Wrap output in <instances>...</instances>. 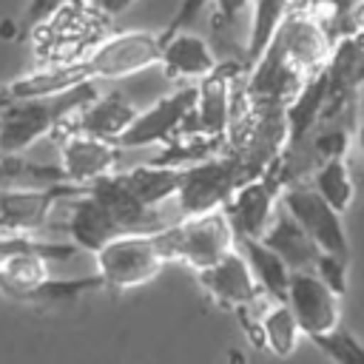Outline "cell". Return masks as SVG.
Returning <instances> with one entry per match:
<instances>
[{
	"instance_id": "cell-1",
	"label": "cell",
	"mask_w": 364,
	"mask_h": 364,
	"mask_svg": "<svg viewBox=\"0 0 364 364\" xmlns=\"http://www.w3.org/2000/svg\"><path fill=\"white\" fill-rule=\"evenodd\" d=\"M94 97L97 85L85 82L51 97L6 100L0 111V154H23L40 136H51Z\"/></svg>"
},
{
	"instance_id": "cell-31",
	"label": "cell",
	"mask_w": 364,
	"mask_h": 364,
	"mask_svg": "<svg viewBox=\"0 0 364 364\" xmlns=\"http://www.w3.org/2000/svg\"><path fill=\"white\" fill-rule=\"evenodd\" d=\"M364 0H313V11L333 28V23H341L350 17V11Z\"/></svg>"
},
{
	"instance_id": "cell-8",
	"label": "cell",
	"mask_w": 364,
	"mask_h": 364,
	"mask_svg": "<svg viewBox=\"0 0 364 364\" xmlns=\"http://www.w3.org/2000/svg\"><path fill=\"white\" fill-rule=\"evenodd\" d=\"M196 94H199V85H185L179 91H171L168 97L156 100L151 108L139 111L136 119L128 125V131L117 139V148H142V145H154V142H162V145H176L182 131H185V122L196 105Z\"/></svg>"
},
{
	"instance_id": "cell-21",
	"label": "cell",
	"mask_w": 364,
	"mask_h": 364,
	"mask_svg": "<svg viewBox=\"0 0 364 364\" xmlns=\"http://www.w3.org/2000/svg\"><path fill=\"white\" fill-rule=\"evenodd\" d=\"M236 250L247 262L256 284L262 293H267L273 301L287 299V287L293 279V270L262 242V239H236Z\"/></svg>"
},
{
	"instance_id": "cell-28",
	"label": "cell",
	"mask_w": 364,
	"mask_h": 364,
	"mask_svg": "<svg viewBox=\"0 0 364 364\" xmlns=\"http://www.w3.org/2000/svg\"><path fill=\"white\" fill-rule=\"evenodd\" d=\"M333 364H364V341H358L350 330L338 327L327 336L310 338Z\"/></svg>"
},
{
	"instance_id": "cell-29",
	"label": "cell",
	"mask_w": 364,
	"mask_h": 364,
	"mask_svg": "<svg viewBox=\"0 0 364 364\" xmlns=\"http://www.w3.org/2000/svg\"><path fill=\"white\" fill-rule=\"evenodd\" d=\"M350 259H344V256H333V253H321L318 256V262H316V267H313V273L341 299L344 293H347V284H350Z\"/></svg>"
},
{
	"instance_id": "cell-24",
	"label": "cell",
	"mask_w": 364,
	"mask_h": 364,
	"mask_svg": "<svg viewBox=\"0 0 364 364\" xmlns=\"http://www.w3.org/2000/svg\"><path fill=\"white\" fill-rule=\"evenodd\" d=\"M310 185H313L316 193H318L327 205H333L338 213H344V210L353 205L355 185H353V173H350V165H347L344 156L324 159V162L313 171Z\"/></svg>"
},
{
	"instance_id": "cell-33",
	"label": "cell",
	"mask_w": 364,
	"mask_h": 364,
	"mask_svg": "<svg viewBox=\"0 0 364 364\" xmlns=\"http://www.w3.org/2000/svg\"><path fill=\"white\" fill-rule=\"evenodd\" d=\"M65 3H71V0H31L28 3V9H26V26H31V28H37L43 20H48L57 9H63Z\"/></svg>"
},
{
	"instance_id": "cell-9",
	"label": "cell",
	"mask_w": 364,
	"mask_h": 364,
	"mask_svg": "<svg viewBox=\"0 0 364 364\" xmlns=\"http://www.w3.org/2000/svg\"><path fill=\"white\" fill-rule=\"evenodd\" d=\"M159 37L148 31H122L105 37L82 60L91 80H119L159 63Z\"/></svg>"
},
{
	"instance_id": "cell-7",
	"label": "cell",
	"mask_w": 364,
	"mask_h": 364,
	"mask_svg": "<svg viewBox=\"0 0 364 364\" xmlns=\"http://www.w3.org/2000/svg\"><path fill=\"white\" fill-rule=\"evenodd\" d=\"M279 205L304 228V233L318 245L321 253L350 259V239H347L344 219H341L344 213L327 205L310 182H293L282 188Z\"/></svg>"
},
{
	"instance_id": "cell-25",
	"label": "cell",
	"mask_w": 364,
	"mask_h": 364,
	"mask_svg": "<svg viewBox=\"0 0 364 364\" xmlns=\"http://www.w3.org/2000/svg\"><path fill=\"white\" fill-rule=\"evenodd\" d=\"M48 273V259L40 253H20L14 259H9L0 267V290L9 299L23 301L28 290H34L40 282H46Z\"/></svg>"
},
{
	"instance_id": "cell-32",
	"label": "cell",
	"mask_w": 364,
	"mask_h": 364,
	"mask_svg": "<svg viewBox=\"0 0 364 364\" xmlns=\"http://www.w3.org/2000/svg\"><path fill=\"white\" fill-rule=\"evenodd\" d=\"M210 6H213V20H216L213 26L222 28V26H233L236 17L253 6V0H210Z\"/></svg>"
},
{
	"instance_id": "cell-13",
	"label": "cell",
	"mask_w": 364,
	"mask_h": 364,
	"mask_svg": "<svg viewBox=\"0 0 364 364\" xmlns=\"http://www.w3.org/2000/svg\"><path fill=\"white\" fill-rule=\"evenodd\" d=\"M60 139V168L65 182L88 188L91 182L114 173L119 148L105 139H94L85 134H57Z\"/></svg>"
},
{
	"instance_id": "cell-5",
	"label": "cell",
	"mask_w": 364,
	"mask_h": 364,
	"mask_svg": "<svg viewBox=\"0 0 364 364\" xmlns=\"http://www.w3.org/2000/svg\"><path fill=\"white\" fill-rule=\"evenodd\" d=\"M94 256H97V276L111 290H131L148 284L168 264L156 245V233L119 236Z\"/></svg>"
},
{
	"instance_id": "cell-15",
	"label": "cell",
	"mask_w": 364,
	"mask_h": 364,
	"mask_svg": "<svg viewBox=\"0 0 364 364\" xmlns=\"http://www.w3.org/2000/svg\"><path fill=\"white\" fill-rule=\"evenodd\" d=\"M136 114L139 111L122 94H97L88 105H82L51 136H57V134H85V136L105 139V142L117 145V139L128 131V125L136 119Z\"/></svg>"
},
{
	"instance_id": "cell-11",
	"label": "cell",
	"mask_w": 364,
	"mask_h": 364,
	"mask_svg": "<svg viewBox=\"0 0 364 364\" xmlns=\"http://www.w3.org/2000/svg\"><path fill=\"white\" fill-rule=\"evenodd\" d=\"M279 196H282V182L276 168L259 179L245 182L222 208L236 239H262L279 210Z\"/></svg>"
},
{
	"instance_id": "cell-3",
	"label": "cell",
	"mask_w": 364,
	"mask_h": 364,
	"mask_svg": "<svg viewBox=\"0 0 364 364\" xmlns=\"http://www.w3.org/2000/svg\"><path fill=\"white\" fill-rule=\"evenodd\" d=\"M245 182H250V176L239 156H233L230 151L222 156H208L193 165H185L176 205L185 216L222 210Z\"/></svg>"
},
{
	"instance_id": "cell-6",
	"label": "cell",
	"mask_w": 364,
	"mask_h": 364,
	"mask_svg": "<svg viewBox=\"0 0 364 364\" xmlns=\"http://www.w3.org/2000/svg\"><path fill=\"white\" fill-rule=\"evenodd\" d=\"M273 43L279 46L282 57L304 77V80H313L318 77L327 63H330V54H333V46H336V31L310 9H301V11H293L276 31Z\"/></svg>"
},
{
	"instance_id": "cell-17",
	"label": "cell",
	"mask_w": 364,
	"mask_h": 364,
	"mask_svg": "<svg viewBox=\"0 0 364 364\" xmlns=\"http://www.w3.org/2000/svg\"><path fill=\"white\" fill-rule=\"evenodd\" d=\"M65 230L71 236V245H77L80 250H91V253H100L108 242H114V239L122 236V230L117 228V222L111 219V213L88 191L82 196L71 199Z\"/></svg>"
},
{
	"instance_id": "cell-26",
	"label": "cell",
	"mask_w": 364,
	"mask_h": 364,
	"mask_svg": "<svg viewBox=\"0 0 364 364\" xmlns=\"http://www.w3.org/2000/svg\"><path fill=\"white\" fill-rule=\"evenodd\" d=\"M102 279L94 276H77V279H54L48 276L46 282H40L34 290L26 293L23 301H43V304H57V301H74L82 296H91L94 290H102Z\"/></svg>"
},
{
	"instance_id": "cell-10",
	"label": "cell",
	"mask_w": 364,
	"mask_h": 364,
	"mask_svg": "<svg viewBox=\"0 0 364 364\" xmlns=\"http://www.w3.org/2000/svg\"><path fill=\"white\" fill-rule=\"evenodd\" d=\"M199 287L228 313H233L239 321L253 316V307L259 304V284L247 267V262L242 259L239 250L228 253L222 262L205 267L196 273Z\"/></svg>"
},
{
	"instance_id": "cell-14",
	"label": "cell",
	"mask_w": 364,
	"mask_h": 364,
	"mask_svg": "<svg viewBox=\"0 0 364 364\" xmlns=\"http://www.w3.org/2000/svg\"><path fill=\"white\" fill-rule=\"evenodd\" d=\"M85 191L111 213V219L117 222V228L122 230V236H128V233H156V230L168 228V225H162L159 210L142 205L128 191L122 173H117V171L108 173V176H102V179H97V182H91Z\"/></svg>"
},
{
	"instance_id": "cell-23",
	"label": "cell",
	"mask_w": 364,
	"mask_h": 364,
	"mask_svg": "<svg viewBox=\"0 0 364 364\" xmlns=\"http://www.w3.org/2000/svg\"><path fill=\"white\" fill-rule=\"evenodd\" d=\"M65 182L60 165L31 162L23 154H0V191L6 188H48Z\"/></svg>"
},
{
	"instance_id": "cell-16",
	"label": "cell",
	"mask_w": 364,
	"mask_h": 364,
	"mask_svg": "<svg viewBox=\"0 0 364 364\" xmlns=\"http://www.w3.org/2000/svg\"><path fill=\"white\" fill-rule=\"evenodd\" d=\"M262 242L293 270V273H313L321 250L318 245L304 233V228L279 205L270 228L264 230Z\"/></svg>"
},
{
	"instance_id": "cell-20",
	"label": "cell",
	"mask_w": 364,
	"mask_h": 364,
	"mask_svg": "<svg viewBox=\"0 0 364 364\" xmlns=\"http://www.w3.org/2000/svg\"><path fill=\"white\" fill-rule=\"evenodd\" d=\"M313 0H253V26H250V40H247V51L242 57V71L247 74L259 57L267 51V46L273 43L279 26L301 9H310Z\"/></svg>"
},
{
	"instance_id": "cell-12",
	"label": "cell",
	"mask_w": 364,
	"mask_h": 364,
	"mask_svg": "<svg viewBox=\"0 0 364 364\" xmlns=\"http://www.w3.org/2000/svg\"><path fill=\"white\" fill-rule=\"evenodd\" d=\"M284 304L307 338L327 336L341 327V299L316 273H293Z\"/></svg>"
},
{
	"instance_id": "cell-27",
	"label": "cell",
	"mask_w": 364,
	"mask_h": 364,
	"mask_svg": "<svg viewBox=\"0 0 364 364\" xmlns=\"http://www.w3.org/2000/svg\"><path fill=\"white\" fill-rule=\"evenodd\" d=\"M20 253H40L48 262H65L74 259L80 247L71 242H40L34 236H0V267Z\"/></svg>"
},
{
	"instance_id": "cell-18",
	"label": "cell",
	"mask_w": 364,
	"mask_h": 364,
	"mask_svg": "<svg viewBox=\"0 0 364 364\" xmlns=\"http://www.w3.org/2000/svg\"><path fill=\"white\" fill-rule=\"evenodd\" d=\"M159 48H162L159 51V65L165 68V74L171 80H176V77H182V80L185 77H202L205 80L219 65L210 46L202 37L188 34V31H179L171 40H162Z\"/></svg>"
},
{
	"instance_id": "cell-19",
	"label": "cell",
	"mask_w": 364,
	"mask_h": 364,
	"mask_svg": "<svg viewBox=\"0 0 364 364\" xmlns=\"http://www.w3.org/2000/svg\"><path fill=\"white\" fill-rule=\"evenodd\" d=\"M182 171L185 165H173V162H145L136 165L131 171H122V179L128 185V191L148 208H156L168 199H176L179 185H182Z\"/></svg>"
},
{
	"instance_id": "cell-2",
	"label": "cell",
	"mask_w": 364,
	"mask_h": 364,
	"mask_svg": "<svg viewBox=\"0 0 364 364\" xmlns=\"http://www.w3.org/2000/svg\"><path fill=\"white\" fill-rule=\"evenodd\" d=\"M156 245L165 262H182L199 273L236 250V233L225 210H210L156 230Z\"/></svg>"
},
{
	"instance_id": "cell-22",
	"label": "cell",
	"mask_w": 364,
	"mask_h": 364,
	"mask_svg": "<svg viewBox=\"0 0 364 364\" xmlns=\"http://www.w3.org/2000/svg\"><path fill=\"white\" fill-rule=\"evenodd\" d=\"M304 333L296 324V318H293V313H290V307L284 301H273L259 316V338H262V347L270 350L279 358H287L299 347V338Z\"/></svg>"
},
{
	"instance_id": "cell-4",
	"label": "cell",
	"mask_w": 364,
	"mask_h": 364,
	"mask_svg": "<svg viewBox=\"0 0 364 364\" xmlns=\"http://www.w3.org/2000/svg\"><path fill=\"white\" fill-rule=\"evenodd\" d=\"M242 71V63H219L202 82L196 94V105L185 122L179 142H205L219 145L228 139L233 122V80ZM176 142V145H179ZM173 148V145H171Z\"/></svg>"
},
{
	"instance_id": "cell-34",
	"label": "cell",
	"mask_w": 364,
	"mask_h": 364,
	"mask_svg": "<svg viewBox=\"0 0 364 364\" xmlns=\"http://www.w3.org/2000/svg\"><path fill=\"white\" fill-rule=\"evenodd\" d=\"M94 14H100L102 20H114L119 14H125L136 0H82Z\"/></svg>"
},
{
	"instance_id": "cell-30",
	"label": "cell",
	"mask_w": 364,
	"mask_h": 364,
	"mask_svg": "<svg viewBox=\"0 0 364 364\" xmlns=\"http://www.w3.org/2000/svg\"><path fill=\"white\" fill-rule=\"evenodd\" d=\"M205 6H210V0H179V9L173 11V17H171V23L165 26V31L162 34H156L159 37V43L162 40H171L173 34H179V31H185L202 11H205Z\"/></svg>"
}]
</instances>
